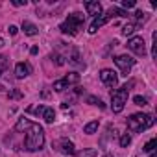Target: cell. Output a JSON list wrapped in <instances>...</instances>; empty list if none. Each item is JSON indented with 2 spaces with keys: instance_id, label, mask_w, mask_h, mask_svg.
<instances>
[{
  "instance_id": "cell-26",
  "label": "cell",
  "mask_w": 157,
  "mask_h": 157,
  "mask_svg": "<svg viewBox=\"0 0 157 157\" xmlns=\"http://www.w3.org/2000/svg\"><path fill=\"white\" fill-rule=\"evenodd\" d=\"M8 98H11V100H21V98H22V93L15 89V91H11V93H8Z\"/></svg>"
},
{
  "instance_id": "cell-7",
  "label": "cell",
  "mask_w": 157,
  "mask_h": 157,
  "mask_svg": "<svg viewBox=\"0 0 157 157\" xmlns=\"http://www.w3.org/2000/svg\"><path fill=\"white\" fill-rule=\"evenodd\" d=\"M128 48H129L133 54H137V56H146V43H144V39H142L140 35L131 37V39L128 41Z\"/></svg>"
},
{
  "instance_id": "cell-2",
  "label": "cell",
  "mask_w": 157,
  "mask_h": 157,
  "mask_svg": "<svg viewBox=\"0 0 157 157\" xmlns=\"http://www.w3.org/2000/svg\"><path fill=\"white\" fill-rule=\"evenodd\" d=\"M153 124H155V118L151 115H146V113H135V115H131L128 118V129L129 131H135V133L146 131Z\"/></svg>"
},
{
  "instance_id": "cell-19",
  "label": "cell",
  "mask_w": 157,
  "mask_h": 157,
  "mask_svg": "<svg viewBox=\"0 0 157 157\" xmlns=\"http://www.w3.org/2000/svg\"><path fill=\"white\" fill-rule=\"evenodd\" d=\"M155 146H157V139H151V140H148V142L144 144L142 151H146V153H150V151H155Z\"/></svg>"
},
{
  "instance_id": "cell-28",
  "label": "cell",
  "mask_w": 157,
  "mask_h": 157,
  "mask_svg": "<svg viewBox=\"0 0 157 157\" xmlns=\"http://www.w3.org/2000/svg\"><path fill=\"white\" fill-rule=\"evenodd\" d=\"M15 8H21V6H26L28 2H26V0H13V2H11Z\"/></svg>"
},
{
  "instance_id": "cell-10",
  "label": "cell",
  "mask_w": 157,
  "mask_h": 157,
  "mask_svg": "<svg viewBox=\"0 0 157 157\" xmlns=\"http://www.w3.org/2000/svg\"><path fill=\"white\" fill-rule=\"evenodd\" d=\"M111 19H113V17H111V13H109V11L102 13V15H100V17H96V19L93 21V24L89 26V33H91V35H94V33L98 32V28H102V26H104L105 22H109Z\"/></svg>"
},
{
  "instance_id": "cell-31",
  "label": "cell",
  "mask_w": 157,
  "mask_h": 157,
  "mask_svg": "<svg viewBox=\"0 0 157 157\" xmlns=\"http://www.w3.org/2000/svg\"><path fill=\"white\" fill-rule=\"evenodd\" d=\"M4 44H6V43H4V39H2V37H0V48H2Z\"/></svg>"
},
{
  "instance_id": "cell-9",
  "label": "cell",
  "mask_w": 157,
  "mask_h": 157,
  "mask_svg": "<svg viewBox=\"0 0 157 157\" xmlns=\"http://www.w3.org/2000/svg\"><path fill=\"white\" fill-rule=\"evenodd\" d=\"M100 80H102V83L105 87H117V83H118V74L115 70H111V68H104L100 72Z\"/></svg>"
},
{
  "instance_id": "cell-24",
  "label": "cell",
  "mask_w": 157,
  "mask_h": 157,
  "mask_svg": "<svg viewBox=\"0 0 157 157\" xmlns=\"http://www.w3.org/2000/svg\"><path fill=\"white\" fill-rule=\"evenodd\" d=\"M129 142H131V135H129V133H124V135L120 137V146H122V148H126Z\"/></svg>"
},
{
  "instance_id": "cell-30",
  "label": "cell",
  "mask_w": 157,
  "mask_h": 157,
  "mask_svg": "<svg viewBox=\"0 0 157 157\" xmlns=\"http://www.w3.org/2000/svg\"><path fill=\"white\" fill-rule=\"evenodd\" d=\"M37 52H39V48H37V46H32V50H30V54H32V56H35Z\"/></svg>"
},
{
  "instance_id": "cell-33",
  "label": "cell",
  "mask_w": 157,
  "mask_h": 157,
  "mask_svg": "<svg viewBox=\"0 0 157 157\" xmlns=\"http://www.w3.org/2000/svg\"><path fill=\"white\" fill-rule=\"evenodd\" d=\"M104 157H111V155H104Z\"/></svg>"
},
{
  "instance_id": "cell-3",
  "label": "cell",
  "mask_w": 157,
  "mask_h": 157,
  "mask_svg": "<svg viewBox=\"0 0 157 157\" xmlns=\"http://www.w3.org/2000/svg\"><path fill=\"white\" fill-rule=\"evenodd\" d=\"M133 85H135V82L131 80L129 83H126V85H122L120 89H117V91L111 93V109H113V113H122V109H124V105H126V102H128L129 89H131Z\"/></svg>"
},
{
  "instance_id": "cell-11",
  "label": "cell",
  "mask_w": 157,
  "mask_h": 157,
  "mask_svg": "<svg viewBox=\"0 0 157 157\" xmlns=\"http://www.w3.org/2000/svg\"><path fill=\"white\" fill-rule=\"evenodd\" d=\"M30 74H32V65L30 63H17L15 65V78L17 80H24Z\"/></svg>"
},
{
  "instance_id": "cell-5",
  "label": "cell",
  "mask_w": 157,
  "mask_h": 157,
  "mask_svg": "<svg viewBox=\"0 0 157 157\" xmlns=\"http://www.w3.org/2000/svg\"><path fill=\"white\" fill-rule=\"evenodd\" d=\"M80 82V74L78 72H70V74H67V76H63L61 80H57V82H54V85H52V89L56 91V93H63L65 89H68L70 85H74V83H78Z\"/></svg>"
},
{
  "instance_id": "cell-14",
  "label": "cell",
  "mask_w": 157,
  "mask_h": 157,
  "mask_svg": "<svg viewBox=\"0 0 157 157\" xmlns=\"http://www.w3.org/2000/svg\"><path fill=\"white\" fill-rule=\"evenodd\" d=\"M41 117L44 118L46 124H54V120H56V111H54V107H44V111H43Z\"/></svg>"
},
{
  "instance_id": "cell-17",
  "label": "cell",
  "mask_w": 157,
  "mask_h": 157,
  "mask_svg": "<svg viewBox=\"0 0 157 157\" xmlns=\"http://www.w3.org/2000/svg\"><path fill=\"white\" fill-rule=\"evenodd\" d=\"M139 26L135 24V22H128L124 28H122V35H126V37H129V35H133L135 33V30H137Z\"/></svg>"
},
{
  "instance_id": "cell-27",
  "label": "cell",
  "mask_w": 157,
  "mask_h": 157,
  "mask_svg": "<svg viewBox=\"0 0 157 157\" xmlns=\"http://www.w3.org/2000/svg\"><path fill=\"white\" fill-rule=\"evenodd\" d=\"M129 8H135V0H122V10H129Z\"/></svg>"
},
{
  "instance_id": "cell-4",
  "label": "cell",
  "mask_w": 157,
  "mask_h": 157,
  "mask_svg": "<svg viewBox=\"0 0 157 157\" xmlns=\"http://www.w3.org/2000/svg\"><path fill=\"white\" fill-rule=\"evenodd\" d=\"M85 22V17L82 13H70L65 22L59 26V30L65 33V35H78V32H80V28L83 26Z\"/></svg>"
},
{
  "instance_id": "cell-16",
  "label": "cell",
  "mask_w": 157,
  "mask_h": 157,
  "mask_svg": "<svg viewBox=\"0 0 157 157\" xmlns=\"http://www.w3.org/2000/svg\"><path fill=\"white\" fill-rule=\"evenodd\" d=\"M98 126H100V122H98V120H93V122L85 124V128H83V133H87V135H93V133H96V131H98Z\"/></svg>"
},
{
  "instance_id": "cell-29",
  "label": "cell",
  "mask_w": 157,
  "mask_h": 157,
  "mask_svg": "<svg viewBox=\"0 0 157 157\" xmlns=\"http://www.w3.org/2000/svg\"><path fill=\"white\" fill-rule=\"evenodd\" d=\"M8 32H10L11 35H17V32H19V28H17V26H13V24H10V28H8Z\"/></svg>"
},
{
  "instance_id": "cell-1",
  "label": "cell",
  "mask_w": 157,
  "mask_h": 157,
  "mask_svg": "<svg viewBox=\"0 0 157 157\" xmlns=\"http://www.w3.org/2000/svg\"><path fill=\"white\" fill-rule=\"evenodd\" d=\"M43 146H44V129L39 124L32 122L30 128L26 129L24 150H28V151H39Z\"/></svg>"
},
{
  "instance_id": "cell-6",
  "label": "cell",
  "mask_w": 157,
  "mask_h": 157,
  "mask_svg": "<svg viewBox=\"0 0 157 157\" xmlns=\"http://www.w3.org/2000/svg\"><path fill=\"white\" fill-rule=\"evenodd\" d=\"M115 65L120 68L122 76H128L129 70H131L133 65H135V59H133L131 56H128V54H124V56H117V57H115Z\"/></svg>"
},
{
  "instance_id": "cell-21",
  "label": "cell",
  "mask_w": 157,
  "mask_h": 157,
  "mask_svg": "<svg viewBox=\"0 0 157 157\" xmlns=\"http://www.w3.org/2000/svg\"><path fill=\"white\" fill-rule=\"evenodd\" d=\"M87 104H91V105H98L100 109H104L105 105H104V102L100 100V98H96V96H87Z\"/></svg>"
},
{
  "instance_id": "cell-22",
  "label": "cell",
  "mask_w": 157,
  "mask_h": 157,
  "mask_svg": "<svg viewBox=\"0 0 157 157\" xmlns=\"http://www.w3.org/2000/svg\"><path fill=\"white\" fill-rule=\"evenodd\" d=\"M26 111H28V113H33V115H43L44 105H32V107H28Z\"/></svg>"
},
{
  "instance_id": "cell-12",
  "label": "cell",
  "mask_w": 157,
  "mask_h": 157,
  "mask_svg": "<svg viewBox=\"0 0 157 157\" xmlns=\"http://www.w3.org/2000/svg\"><path fill=\"white\" fill-rule=\"evenodd\" d=\"M83 6H85V11H87V15H93L94 19L102 15V4L98 2V0H96V2H85Z\"/></svg>"
},
{
  "instance_id": "cell-8",
  "label": "cell",
  "mask_w": 157,
  "mask_h": 157,
  "mask_svg": "<svg viewBox=\"0 0 157 157\" xmlns=\"http://www.w3.org/2000/svg\"><path fill=\"white\" fill-rule=\"evenodd\" d=\"M52 148H56L57 151H61V153H65V155L76 153V148H74V144H72L68 139H57V140H54V142H52Z\"/></svg>"
},
{
  "instance_id": "cell-13",
  "label": "cell",
  "mask_w": 157,
  "mask_h": 157,
  "mask_svg": "<svg viewBox=\"0 0 157 157\" xmlns=\"http://www.w3.org/2000/svg\"><path fill=\"white\" fill-rule=\"evenodd\" d=\"M22 32L26 33V35H30V37H33V35H37L39 33V28L33 24V22H30V21H22Z\"/></svg>"
},
{
  "instance_id": "cell-20",
  "label": "cell",
  "mask_w": 157,
  "mask_h": 157,
  "mask_svg": "<svg viewBox=\"0 0 157 157\" xmlns=\"http://www.w3.org/2000/svg\"><path fill=\"white\" fill-rule=\"evenodd\" d=\"M109 13H111V17H128V11H124L122 8H111Z\"/></svg>"
},
{
  "instance_id": "cell-18",
  "label": "cell",
  "mask_w": 157,
  "mask_h": 157,
  "mask_svg": "<svg viewBox=\"0 0 157 157\" xmlns=\"http://www.w3.org/2000/svg\"><path fill=\"white\" fill-rule=\"evenodd\" d=\"M96 150L94 148H89V150H83V151H78L76 153V157H96Z\"/></svg>"
},
{
  "instance_id": "cell-23",
  "label": "cell",
  "mask_w": 157,
  "mask_h": 157,
  "mask_svg": "<svg viewBox=\"0 0 157 157\" xmlns=\"http://www.w3.org/2000/svg\"><path fill=\"white\" fill-rule=\"evenodd\" d=\"M133 102H135V105H140V107L148 105V98H144V96H135Z\"/></svg>"
},
{
  "instance_id": "cell-15",
  "label": "cell",
  "mask_w": 157,
  "mask_h": 157,
  "mask_svg": "<svg viewBox=\"0 0 157 157\" xmlns=\"http://www.w3.org/2000/svg\"><path fill=\"white\" fill-rule=\"evenodd\" d=\"M30 124H32V120L30 118H19V122L15 124V131H24V129H28L30 128Z\"/></svg>"
},
{
  "instance_id": "cell-25",
  "label": "cell",
  "mask_w": 157,
  "mask_h": 157,
  "mask_svg": "<svg viewBox=\"0 0 157 157\" xmlns=\"http://www.w3.org/2000/svg\"><path fill=\"white\" fill-rule=\"evenodd\" d=\"M8 68V57L0 54V76H2V72Z\"/></svg>"
},
{
  "instance_id": "cell-32",
  "label": "cell",
  "mask_w": 157,
  "mask_h": 157,
  "mask_svg": "<svg viewBox=\"0 0 157 157\" xmlns=\"http://www.w3.org/2000/svg\"><path fill=\"white\" fill-rule=\"evenodd\" d=\"M150 157H157V153L155 151H150Z\"/></svg>"
}]
</instances>
